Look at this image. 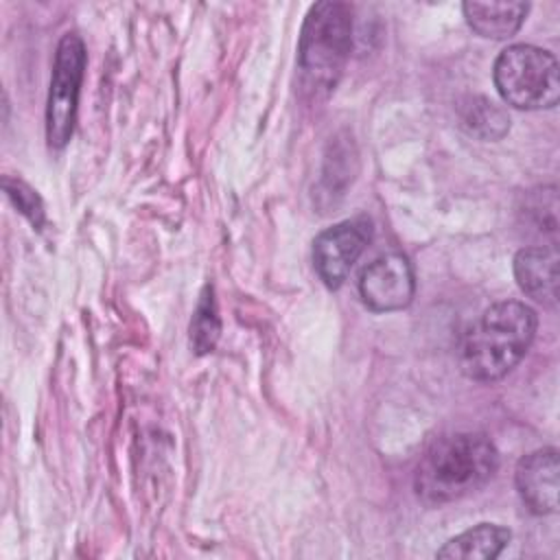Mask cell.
I'll use <instances>...</instances> for the list:
<instances>
[{"label": "cell", "instance_id": "7", "mask_svg": "<svg viewBox=\"0 0 560 560\" xmlns=\"http://www.w3.org/2000/svg\"><path fill=\"white\" fill-rule=\"evenodd\" d=\"M413 293V267L400 252L381 254L359 276V295L374 313L400 311L411 304Z\"/></svg>", "mask_w": 560, "mask_h": 560}, {"label": "cell", "instance_id": "1", "mask_svg": "<svg viewBox=\"0 0 560 560\" xmlns=\"http://www.w3.org/2000/svg\"><path fill=\"white\" fill-rule=\"evenodd\" d=\"M536 328L538 317L525 302L492 304L464 330L457 348L459 370L479 383L503 378L527 354Z\"/></svg>", "mask_w": 560, "mask_h": 560}, {"label": "cell", "instance_id": "14", "mask_svg": "<svg viewBox=\"0 0 560 560\" xmlns=\"http://www.w3.org/2000/svg\"><path fill=\"white\" fill-rule=\"evenodd\" d=\"M4 192L9 195V199L15 203V208L35 225L39 228L44 221V206L39 201V197L35 195L33 188H28L24 182L20 179H11L4 177Z\"/></svg>", "mask_w": 560, "mask_h": 560}, {"label": "cell", "instance_id": "12", "mask_svg": "<svg viewBox=\"0 0 560 560\" xmlns=\"http://www.w3.org/2000/svg\"><path fill=\"white\" fill-rule=\"evenodd\" d=\"M459 120L470 136L483 140H499L510 129L508 114L486 96H468L459 105Z\"/></svg>", "mask_w": 560, "mask_h": 560}, {"label": "cell", "instance_id": "2", "mask_svg": "<svg viewBox=\"0 0 560 560\" xmlns=\"http://www.w3.org/2000/svg\"><path fill=\"white\" fill-rule=\"evenodd\" d=\"M499 468V451L483 433L462 431L438 438L413 472L416 494L427 505L459 501L483 488Z\"/></svg>", "mask_w": 560, "mask_h": 560}, {"label": "cell", "instance_id": "3", "mask_svg": "<svg viewBox=\"0 0 560 560\" xmlns=\"http://www.w3.org/2000/svg\"><path fill=\"white\" fill-rule=\"evenodd\" d=\"M352 46V9L346 2H315L302 24L298 66L315 92L335 90Z\"/></svg>", "mask_w": 560, "mask_h": 560}, {"label": "cell", "instance_id": "10", "mask_svg": "<svg viewBox=\"0 0 560 560\" xmlns=\"http://www.w3.org/2000/svg\"><path fill=\"white\" fill-rule=\"evenodd\" d=\"M464 18L468 26L488 39H508L525 22L527 2H464Z\"/></svg>", "mask_w": 560, "mask_h": 560}, {"label": "cell", "instance_id": "4", "mask_svg": "<svg viewBox=\"0 0 560 560\" xmlns=\"http://www.w3.org/2000/svg\"><path fill=\"white\" fill-rule=\"evenodd\" d=\"M492 79L501 98L516 109H551L560 98L556 57L532 44H512L501 50Z\"/></svg>", "mask_w": 560, "mask_h": 560}, {"label": "cell", "instance_id": "8", "mask_svg": "<svg viewBox=\"0 0 560 560\" xmlns=\"http://www.w3.org/2000/svg\"><path fill=\"white\" fill-rule=\"evenodd\" d=\"M558 472L560 464L556 448L534 451L516 464V490L529 512L538 516L558 512Z\"/></svg>", "mask_w": 560, "mask_h": 560}, {"label": "cell", "instance_id": "6", "mask_svg": "<svg viewBox=\"0 0 560 560\" xmlns=\"http://www.w3.org/2000/svg\"><path fill=\"white\" fill-rule=\"evenodd\" d=\"M372 238V225L365 217L346 219L326 228L313 241V265L328 289H339L352 265Z\"/></svg>", "mask_w": 560, "mask_h": 560}, {"label": "cell", "instance_id": "5", "mask_svg": "<svg viewBox=\"0 0 560 560\" xmlns=\"http://www.w3.org/2000/svg\"><path fill=\"white\" fill-rule=\"evenodd\" d=\"M85 63L83 39L77 33H66L57 44L46 101V140L52 149H63L72 138Z\"/></svg>", "mask_w": 560, "mask_h": 560}, {"label": "cell", "instance_id": "13", "mask_svg": "<svg viewBox=\"0 0 560 560\" xmlns=\"http://www.w3.org/2000/svg\"><path fill=\"white\" fill-rule=\"evenodd\" d=\"M221 332V319L217 311V302L212 295V287H206L197 311L190 322V346L197 354H208L214 350Z\"/></svg>", "mask_w": 560, "mask_h": 560}, {"label": "cell", "instance_id": "11", "mask_svg": "<svg viewBox=\"0 0 560 560\" xmlns=\"http://www.w3.org/2000/svg\"><path fill=\"white\" fill-rule=\"evenodd\" d=\"M510 538V529L494 523H479L444 542L435 556L442 560H492L508 547Z\"/></svg>", "mask_w": 560, "mask_h": 560}, {"label": "cell", "instance_id": "9", "mask_svg": "<svg viewBox=\"0 0 560 560\" xmlns=\"http://www.w3.org/2000/svg\"><path fill=\"white\" fill-rule=\"evenodd\" d=\"M558 260L556 245L525 247L514 256V278L521 291L551 308L558 304Z\"/></svg>", "mask_w": 560, "mask_h": 560}]
</instances>
